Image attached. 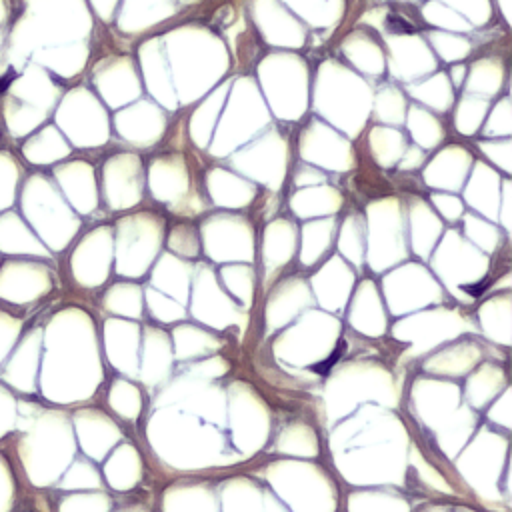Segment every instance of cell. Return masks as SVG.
Returning a JSON list of instances; mask_svg holds the SVG:
<instances>
[{
  "mask_svg": "<svg viewBox=\"0 0 512 512\" xmlns=\"http://www.w3.org/2000/svg\"><path fill=\"white\" fill-rule=\"evenodd\" d=\"M388 28L392 32H410L412 30V26L404 18H400V16H390L388 18Z\"/></svg>",
  "mask_w": 512,
  "mask_h": 512,
  "instance_id": "1",
  "label": "cell"
},
{
  "mask_svg": "<svg viewBox=\"0 0 512 512\" xmlns=\"http://www.w3.org/2000/svg\"><path fill=\"white\" fill-rule=\"evenodd\" d=\"M10 78H12V76H2V78H0V90L10 84Z\"/></svg>",
  "mask_w": 512,
  "mask_h": 512,
  "instance_id": "2",
  "label": "cell"
}]
</instances>
